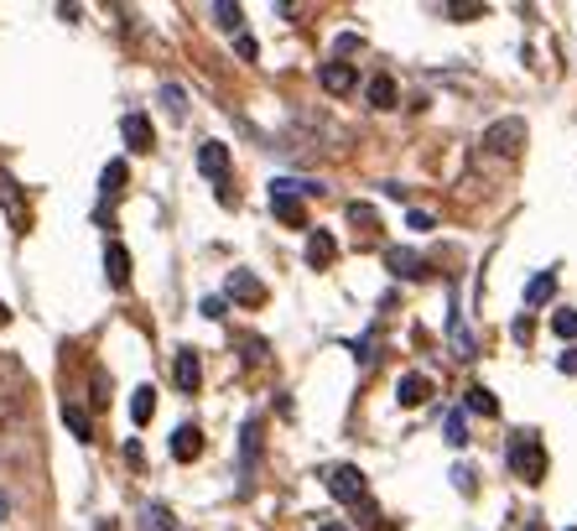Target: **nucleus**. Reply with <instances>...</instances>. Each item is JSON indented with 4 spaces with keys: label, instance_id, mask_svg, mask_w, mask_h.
<instances>
[{
    "label": "nucleus",
    "instance_id": "nucleus-29",
    "mask_svg": "<svg viewBox=\"0 0 577 531\" xmlns=\"http://www.w3.org/2000/svg\"><path fill=\"white\" fill-rule=\"evenodd\" d=\"M354 360H360V365H369V360H375V334L354 338Z\"/></svg>",
    "mask_w": 577,
    "mask_h": 531
},
{
    "label": "nucleus",
    "instance_id": "nucleus-9",
    "mask_svg": "<svg viewBox=\"0 0 577 531\" xmlns=\"http://www.w3.org/2000/svg\"><path fill=\"white\" fill-rule=\"evenodd\" d=\"M172 381H177V391H183V396H192V391H198V381H203V360H198L192 349H183V355H177V365H172Z\"/></svg>",
    "mask_w": 577,
    "mask_h": 531
},
{
    "label": "nucleus",
    "instance_id": "nucleus-18",
    "mask_svg": "<svg viewBox=\"0 0 577 531\" xmlns=\"http://www.w3.org/2000/svg\"><path fill=\"white\" fill-rule=\"evenodd\" d=\"M369 104H375V110H396V78H390V73H375V78H369Z\"/></svg>",
    "mask_w": 577,
    "mask_h": 531
},
{
    "label": "nucleus",
    "instance_id": "nucleus-13",
    "mask_svg": "<svg viewBox=\"0 0 577 531\" xmlns=\"http://www.w3.org/2000/svg\"><path fill=\"white\" fill-rule=\"evenodd\" d=\"M427 396H432V381H427V375H401V386H396V402H401L406 411L422 407Z\"/></svg>",
    "mask_w": 577,
    "mask_h": 531
},
{
    "label": "nucleus",
    "instance_id": "nucleus-15",
    "mask_svg": "<svg viewBox=\"0 0 577 531\" xmlns=\"http://www.w3.org/2000/svg\"><path fill=\"white\" fill-rule=\"evenodd\" d=\"M151 417H156V391L136 386V391H130V422H136V428H146Z\"/></svg>",
    "mask_w": 577,
    "mask_h": 531
},
{
    "label": "nucleus",
    "instance_id": "nucleus-24",
    "mask_svg": "<svg viewBox=\"0 0 577 531\" xmlns=\"http://www.w3.org/2000/svg\"><path fill=\"white\" fill-rule=\"evenodd\" d=\"M442 433H448V443H453V448H468V422H463V411H448Z\"/></svg>",
    "mask_w": 577,
    "mask_h": 531
},
{
    "label": "nucleus",
    "instance_id": "nucleus-34",
    "mask_svg": "<svg viewBox=\"0 0 577 531\" xmlns=\"http://www.w3.org/2000/svg\"><path fill=\"white\" fill-rule=\"evenodd\" d=\"M556 370H567V375H577V349H567V355L556 360Z\"/></svg>",
    "mask_w": 577,
    "mask_h": 531
},
{
    "label": "nucleus",
    "instance_id": "nucleus-10",
    "mask_svg": "<svg viewBox=\"0 0 577 531\" xmlns=\"http://www.w3.org/2000/svg\"><path fill=\"white\" fill-rule=\"evenodd\" d=\"M203 454V428H192V422H183L177 433H172V459L177 464H188Z\"/></svg>",
    "mask_w": 577,
    "mask_h": 531
},
{
    "label": "nucleus",
    "instance_id": "nucleus-19",
    "mask_svg": "<svg viewBox=\"0 0 577 531\" xmlns=\"http://www.w3.org/2000/svg\"><path fill=\"white\" fill-rule=\"evenodd\" d=\"M552 292H556V276H552V271L530 276V287H526V308H541V302H552Z\"/></svg>",
    "mask_w": 577,
    "mask_h": 531
},
{
    "label": "nucleus",
    "instance_id": "nucleus-27",
    "mask_svg": "<svg viewBox=\"0 0 577 531\" xmlns=\"http://www.w3.org/2000/svg\"><path fill=\"white\" fill-rule=\"evenodd\" d=\"M448 16H453V22H474V16H484V5H474V0H453Z\"/></svg>",
    "mask_w": 577,
    "mask_h": 531
},
{
    "label": "nucleus",
    "instance_id": "nucleus-6",
    "mask_svg": "<svg viewBox=\"0 0 577 531\" xmlns=\"http://www.w3.org/2000/svg\"><path fill=\"white\" fill-rule=\"evenodd\" d=\"M104 276H110V287H115V292L130 287V250H125L121 240L104 245Z\"/></svg>",
    "mask_w": 577,
    "mask_h": 531
},
{
    "label": "nucleus",
    "instance_id": "nucleus-33",
    "mask_svg": "<svg viewBox=\"0 0 577 531\" xmlns=\"http://www.w3.org/2000/svg\"><path fill=\"white\" fill-rule=\"evenodd\" d=\"M453 480H457V490H463V495H468V490H474V474H468V469H463V464H457V469H453Z\"/></svg>",
    "mask_w": 577,
    "mask_h": 531
},
{
    "label": "nucleus",
    "instance_id": "nucleus-1",
    "mask_svg": "<svg viewBox=\"0 0 577 531\" xmlns=\"http://www.w3.org/2000/svg\"><path fill=\"white\" fill-rule=\"evenodd\" d=\"M510 469L520 474V480H547V448H541V437L536 433H515L510 437Z\"/></svg>",
    "mask_w": 577,
    "mask_h": 531
},
{
    "label": "nucleus",
    "instance_id": "nucleus-16",
    "mask_svg": "<svg viewBox=\"0 0 577 531\" xmlns=\"http://www.w3.org/2000/svg\"><path fill=\"white\" fill-rule=\"evenodd\" d=\"M334 256H338V240L328 230H317L313 240H308V266H334Z\"/></svg>",
    "mask_w": 577,
    "mask_h": 531
},
{
    "label": "nucleus",
    "instance_id": "nucleus-11",
    "mask_svg": "<svg viewBox=\"0 0 577 531\" xmlns=\"http://www.w3.org/2000/svg\"><path fill=\"white\" fill-rule=\"evenodd\" d=\"M229 297H235V302H244V308H261L265 287L250 276V271H229Z\"/></svg>",
    "mask_w": 577,
    "mask_h": 531
},
{
    "label": "nucleus",
    "instance_id": "nucleus-37",
    "mask_svg": "<svg viewBox=\"0 0 577 531\" xmlns=\"http://www.w3.org/2000/svg\"><path fill=\"white\" fill-rule=\"evenodd\" d=\"M5 318H11V313H5V302H0V323H5Z\"/></svg>",
    "mask_w": 577,
    "mask_h": 531
},
{
    "label": "nucleus",
    "instance_id": "nucleus-12",
    "mask_svg": "<svg viewBox=\"0 0 577 531\" xmlns=\"http://www.w3.org/2000/svg\"><path fill=\"white\" fill-rule=\"evenodd\" d=\"M323 89H328V95H354V89H360L354 63H328V69H323Z\"/></svg>",
    "mask_w": 577,
    "mask_h": 531
},
{
    "label": "nucleus",
    "instance_id": "nucleus-36",
    "mask_svg": "<svg viewBox=\"0 0 577 531\" xmlns=\"http://www.w3.org/2000/svg\"><path fill=\"white\" fill-rule=\"evenodd\" d=\"M317 531H349L343 521H317Z\"/></svg>",
    "mask_w": 577,
    "mask_h": 531
},
{
    "label": "nucleus",
    "instance_id": "nucleus-4",
    "mask_svg": "<svg viewBox=\"0 0 577 531\" xmlns=\"http://www.w3.org/2000/svg\"><path fill=\"white\" fill-rule=\"evenodd\" d=\"M271 214L291 224V230H308V209H302V198L291 194V177H276L271 183Z\"/></svg>",
    "mask_w": 577,
    "mask_h": 531
},
{
    "label": "nucleus",
    "instance_id": "nucleus-5",
    "mask_svg": "<svg viewBox=\"0 0 577 531\" xmlns=\"http://www.w3.org/2000/svg\"><path fill=\"white\" fill-rule=\"evenodd\" d=\"M261 448H265V433H261V422L250 417V422H244V433H240V480L244 484H250L255 464H261Z\"/></svg>",
    "mask_w": 577,
    "mask_h": 531
},
{
    "label": "nucleus",
    "instance_id": "nucleus-31",
    "mask_svg": "<svg viewBox=\"0 0 577 531\" xmlns=\"http://www.w3.org/2000/svg\"><path fill=\"white\" fill-rule=\"evenodd\" d=\"M406 224H411V230H432V214H422V209H411V214H406Z\"/></svg>",
    "mask_w": 577,
    "mask_h": 531
},
{
    "label": "nucleus",
    "instance_id": "nucleus-38",
    "mask_svg": "<svg viewBox=\"0 0 577 531\" xmlns=\"http://www.w3.org/2000/svg\"><path fill=\"white\" fill-rule=\"evenodd\" d=\"M573 531H577V527H573Z\"/></svg>",
    "mask_w": 577,
    "mask_h": 531
},
{
    "label": "nucleus",
    "instance_id": "nucleus-21",
    "mask_svg": "<svg viewBox=\"0 0 577 531\" xmlns=\"http://www.w3.org/2000/svg\"><path fill=\"white\" fill-rule=\"evenodd\" d=\"M141 531H183V527L172 521V510H167V506H146V510H141Z\"/></svg>",
    "mask_w": 577,
    "mask_h": 531
},
{
    "label": "nucleus",
    "instance_id": "nucleus-26",
    "mask_svg": "<svg viewBox=\"0 0 577 531\" xmlns=\"http://www.w3.org/2000/svg\"><path fill=\"white\" fill-rule=\"evenodd\" d=\"M349 219L360 224L364 235H375V209H369V203H349Z\"/></svg>",
    "mask_w": 577,
    "mask_h": 531
},
{
    "label": "nucleus",
    "instance_id": "nucleus-23",
    "mask_svg": "<svg viewBox=\"0 0 577 531\" xmlns=\"http://www.w3.org/2000/svg\"><path fill=\"white\" fill-rule=\"evenodd\" d=\"M125 177H130V168H125V162H110V168L99 172V188H104V194H121Z\"/></svg>",
    "mask_w": 577,
    "mask_h": 531
},
{
    "label": "nucleus",
    "instance_id": "nucleus-25",
    "mask_svg": "<svg viewBox=\"0 0 577 531\" xmlns=\"http://www.w3.org/2000/svg\"><path fill=\"white\" fill-rule=\"evenodd\" d=\"M214 16H218V26H229V32H240V22H244V11L240 5H229V0H218Z\"/></svg>",
    "mask_w": 577,
    "mask_h": 531
},
{
    "label": "nucleus",
    "instance_id": "nucleus-8",
    "mask_svg": "<svg viewBox=\"0 0 577 531\" xmlns=\"http://www.w3.org/2000/svg\"><path fill=\"white\" fill-rule=\"evenodd\" d=\"M385 266H390V276H406V282H422V276H427V261H422L416 250H401V245L385 250Z\"/></svg>",
    "mask_w": 577,
    "mask_h": 531
},
{
    "label": "nucleus",
    "instance_id": "nucleus-14",
    "mask_svg": "<svg viewBox=\"0 0 577 531\" xmlns=\"http://www.w3.org/2000/svg\"><path fill=\"white\" fill-rule=\"evenodd\" d=\"M198 172H203V177H224V172H229V146L203 141V151H198Z\"/></svg>",
    "mask_w": 577,
    "mask_h": 531
},
{
    "label": "nucleus",
    "instance_id": "nucleus-28",
    "mask_svg": "<svg viewBox=\"0 0 577 531\" xmlns=\"http://www.w3.org/2000/svg\"><path fill=\"white\" fill-rule=\"evenodd\" d=\"M552 334L556 338H577V313H556L552 318Z\"/></svg>",
    "mask_w": 577,
    "mask_h": 531
},
{
    "label": "nucleus",
    "instance_id": "nucleus-22",
    "mask_svg": "<svg viewBox=\"0 0 577 531\" xmlns=\"http://www.w3.org/2000/svg\"><path fill=\"white\" fill-rule=\"evenodd\" d=\"M162 104H167L172 121H183V115H188V95H183V84H162Z\"/></svg>",
    "mask_w": 577,
    "mask_h": 531
},
{
    "label": "nucleus",
    "instance_id": "nucleus-35",
    "mask_svg": "<svg viewBox=\"0 0 577 531\" xmlns=\"http://www.w3.org/2000/svg\"><path fill=\"white\" fill-rule=\"evenodd\" d=\"M5 516H11V495L0 490V521H5Z\"/></svg>",
    "mask_w": 577,
    "mask_h": 531
},
{
    "label": "nucleus",
    "instance_id": "nucleus-7",
    "mask_svg": "<svg viewBox=\"0 0 577 531\" xmlns=\"http://www.w3.org/2000/svg\"><path fill=\"white\" fill-rule=\"evenodd\" d=\"M121 136H125V146H130V151H151V146H156L151 115H141V110H136V115H125V121H121Z\"/></svg>",
    "mask_w": 577,
    "mask_h": 531
},
{
    "label": "nucleus",
    "instance_id": "nucleus-20",
    "mask_svg": "<svg viewBox=\"0 0 577 531\" xmlns=\"http://www.w3.org/2000/svg\"><path fill=\"white\" fill-rule=\"evenodd\" d=\"M63 422H68V433L78 437V443H89V437H95V428H89V411L73 407V402H63Z\"/></svg>",
    "mask_w": 577,
    "mask_h": 531
},
{
    "label": "nucleus",
    "instance_id": "nucleus-3",
    "mask_svg": "<svg viewBox=\"0 0 577 531\" xmlns=\"http://www.w3.org/2000/svg\"><path fill=\"white\" fill-rule=\"evenodd\" d=\"M479 146L489 151V157H515V151L526 146V121H515V115H510V121H494L489 131H484Z\"/></svg>",
    "mask_w": 577,
    "mask_h": 531
},
{
    "label": "nucleus",
    "instance_id": "nucleus-2",
    "mask_svg": "<svg viewBox=\"0 0 577 531\" xmlns=\"http://www.w3.org/2000/svg\"><path fill=\"white\" fill-rule=\"evenodd\" d=\"M328 495L343 501V506H369V480H364V469L334 464V469H328Z\"/></svg>",
    "mask_w": 577,
    "mask_h": 531
},
{
    "label": "nucleus",
    "instance_id": "nucleus-17",
    "mask_svg": "<svg viewBox=\"0 0 577 531\" xmlns=\"http://www.w3.org/2000/svg\"><path fill=\"white\" fill-rule=\"evenodd\" d=\"M463 407L474 411V417H500V402H494V391H489V386H468Z\"/></svg>",
    "mask_w": 577,
    "mask_h": 531
},
{
    "label": "nucleus",
    "instance_id": "nucleus-32",
    "mask_svg": "<svg viewBox=\"0 0 577 531\" xmlns=\"http://www.w3.org/2000/svg\"><path fill=\"white\" fill-rule=\"evenodd\" d=\"M203 318H224V297H203Z\"/></svg>",
    "mask_w": 577,
    "mask_h": 531
},
{
    "label": "nucleus",
    "instance_id": "nucleus-30",
    "mask_svg": "<svg viewBox=\"0 0 577 531\" xmlns=\"http://www.w3.org/2000/svg\"><path fill=\"white\" fill-rule=\"evenodd\" d=\"M95 402H99V407L110 402V381H104V370H95Z\"/></svg>",
    "mask_w": 577,
    "mask_h": 531
}]
</instances>
